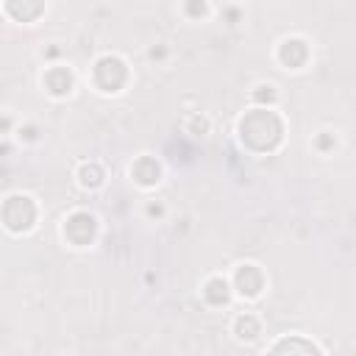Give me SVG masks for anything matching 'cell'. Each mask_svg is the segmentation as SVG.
<instances>
[{"label": "cell", "mask_w": 356, "mask_h": 356, "mask_svg": "<svg viewBox=\"0 0 356 356\" xmlns=\"http://www.w3.org/2000/svg\"><path fill=\"white\" fill-rule=\"evenodd\" d=\"M239 139L245 147L256 153H270L284 139V120L273 108H264V106L250 108L239 120Z\"/></svg>", "instance_id": "cell-1"}, {"label": "cell", "mask_w": 356, "mask_h": 356, "mask_svg": "<svg viewBox=\"0 0 356 356\" xmlns=\"http://www.w3.org/2000/svg\"><path fill=\"white\" fill-rule=\"evenodd\" d=\"M36 203L28 195H8L0 206V220L11 234H25L36 222Z\"/></svg>", "instance_id": "cell-2"}, {"label": "cell", "mask_w": 356, "mask_h": 356, "mask_svg": "<svg viewBox=\"0 0 356 356\" xmlns=\"http://www.w3.org/2000/svg\"><path fill=\"white\" fill-rule=\"evenodd\" d=\"M92 83L100 89V92H120L125 83H128V64L117 56H103L95 61L92 67Z\"/></svg>", "instance_id": "cell-3"}, {"label": "cell", "mask_w": 356, "mask_h": 356, "mask_svg": "<svg viewBox=\"0 0 356 356\" xmlns=\"http://www.w3.org/2000/svg\"><path fill=\"white\" fill-rule=\"evenodd\" d=\"M64 239L70 242V245H75V248H86L92 239H95V234H97V220H95V214H89V211H72L67 220H64Z\"/></svg>", "instance_id": "cell-4"}, {"label": "cell", "mask_w": 356, "mask_h": 356, "mask_svg": "<svg viewBox=\"0 0 356 356\" xmlns=\"http://www.w3.org/2000/svg\"><path fill=\"white\" fill-rule=\"evenodd\" d=\"M231 286L236 289V295L253 300L264 292V273L259 264H239L231 275Z\"/></svg>", "instance_id": "cell-5"}, {"label": "cell", "mask_w": 356, "mask_h": 356, "mask_svg": "<svg viewBox=\"0 0 356 356\" xmlns=\"http://www.w3.org/2000/svg\"><path fill=\"white\" fill-rule=\"evenodd\" d=\"M275 58L286 67V70H300L303 64H306V58H309V44L303 42V39H284L281 44H278V50H275Z\"/></svg>", "instance_id": "cell-6"}, {"label": "cell", "mask_w": 356, "mask_h": 356, "mask_svg": "<svg viewBox=\"0 0 356 356\" xmlns=\"http://www.w3.org/2000/svg\"><path fill=\"white\" fill-rule=\"evenodd\" d=\"M42 86H44L53 97H67V95L72 92V86H75V78H72V72H70L67 67L56 64V67H50V70L42 75Z\"/></svg>", "instance_id": "cell-7"}, {"label": "cell", "mask_w": 356, "mask_h": 356, "mask_svg": "<svg viewBox=\"0 0 356 356\" xmlns=\"http://www.w3.org/2000/svg\"><path fill=\"white\" fill-rule=\"evenodd\" d=\"M131 178H134L139 186H156L159 178H161V167H159L156 159L139 156V159L131 164Z\"/></svg>", "instance_id": "cell-8"}, {"label": "cell", "mask_w": 356, "mask_h": 356, "mask_svg": "<svg viewBox=\"0 0 356 356\" xmlns=\"http://www.w3.org/2000/svg\"><path fill=\"white\" fill-rule=\"evenodd\" d=\"M234 337L239 342H253L259 334H261V320L253 314V312H245V314H236L234 317V325H231Z\"/></svg>", "instance_id": "cell-9"}, {"label": "cell", "mask_w": 356, "mask_h": 356, "mask_svg": "<svg viewBox=\"0 0 356 356\" xmlns=\"http://www.w3.org/2000/svg\"><path fill=\"white\" fill-rule=\"evenodd\" d=\"M6 11L19 22H33L44 11V0H6Z\"/></svg>", "instance_id": "cell-10"}, {"label": "cell", "mask_w": 356, "mask_h": 356, "mask_svg": "<svg viewBox=\"0 0 356 356\" xmlns=\"http://www.w3.org/2000/svg\"><path fill=\"white\" fill-rule=\"evenodd\" d=\"M270 350L273 353H284V350H289V353H323V348L320 345H314L312 339H303V337H284V339H278V342H273L270 345Z\"/></svg>", "instance_id": "cell-11"}, {"label": "cell", "mask_w": 356, "mask_h": 356, "mask_svg": "<svg viewBox=\"0 0 356 356\" xmlns=\"http://www.w3.org/2000/svg\"><path fill=\"white\" fill-rule=\"evenodd\" d=\"M203 298L211 303V306H225L228 298H231V284L220 275H211L206 284H203Z\"/></svg>", "instance_id": "cell-12"}, {"label": "cell", "mask_w": 356, "mask_h": 356, "mask_svg": "<svg viewBox=\"0 0 356 356\" xmlns=\"http://www.w3.org/2000/svg\"><path fill=\"white\" fill-rule=\"evenodd\" d=\"M103 181H106V172H103V167L97 161H83L78 167V184L83 189H100Z\"/></svg>", "instance_id": "cell-13"}, {"label": "cell", "mask_w": 356, "mask_h": 356, "mask_svg": "<svg viewBox=\"0 0 356 356\" xmlns=\"http://www.w3.org/2000/svg\"><path fill=\"white\" fill-rule=\"evenodd\" d=\"M184 14L189 19H203L209 14V3L206 0H184Z\"/></svg>", "instance_id": "cell-14"}, {"label": "cell", "mask_w": 356, "mask_h": 356, "mask_svg": "<svg viewBox=\"0 0 356 356\" xmlns=\"http://www.w3.org/2000/svg\"><path fill=\"white\" fill-rule=\"evenodd\" d=\"M275 97H278V92H275L273 83H259L253 89V100L256 103H275Z\"/></svg>", "instance_id": "cell-15"}, {"label": "cell", "mask_w": 356, "mask_h": 356, "mask_svg": "<svg viewBox=\"0 0 356 356\" xmlns=\"http://www.w3.org/2000/svg\"><path fill=\"white\" fill-rule=\"evenodd\" d=\"M317 147H320L323 153H328L331 147H337V136H334L331 131H323V136L317 139Z\"/></svg>", "instance_id": "cell-16"}, {"label": "cell", "mask_w": 356, "mask_h": 356, "mask_svg": "<svg viewBox=\"0 0 356 356\" xmlns=\"http://www.w3.org/2000/svg\"><path fill=\"white\" fill-rule=\"evenodd\" d=\"M145 214L159 220V217L164 214V203H161V200H147V206H145Z\"/></svg>", "instance_id": "cell-17"}, {"label": "cell", "mask_w": 356, "mask_h": 356, "mask_svg": "<svg viewBox=\"0 0 356 356\" xmlns=\"http://www.w3.org/2000/svg\"><path fill=\"white\" fill-rule=\"evenodd\" d=\"M36 134H39V131H36V125H28V128H19V139L25 136L28 142H33V139H36Z\"/></svg>", "instance_id": "cell-18"}, {"label": "cell", "mask_w": 356, "mask_h": 356, "mask_svg": "<svg viewBox=\"0 0 356 356\" xmlns=\"http://www.w3.org/2000/svg\"><path fill=\"white\" fill-rule=\"evenodd\" d=\"M8 125H11V120H8V117H3V120H0V131H6Z\"/></svg>", "instance_id": "cell-19"}]
</instances>
